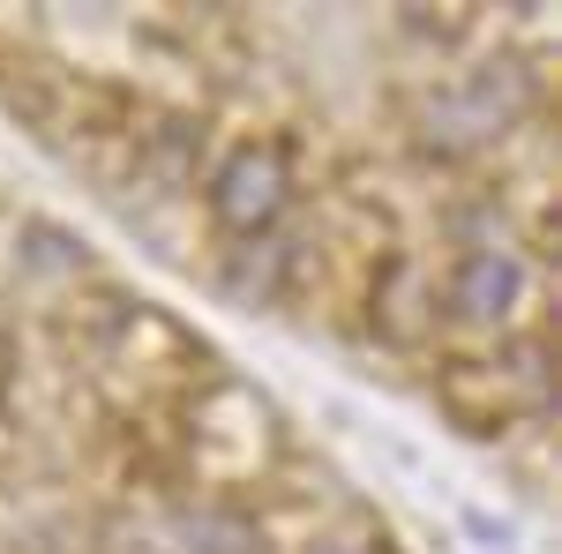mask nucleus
<instances>
[{
  "label": "nucleus",
  "mask_w": 562,
  "mask_h": 554,
  "mask_svg": "<svg viewBox=\"0 0 562 554\" xmlns=\"http://www.w3.org/2000/svg\"><path fill=\"white\" fill-rule=\"evenodd\" d=\"M532 113V76L518 60H487V68H465L458 83H442L420 105V143L435 158H465V150H487Z\"/></svg>",
  "instance_id": "f257e3e1"
},
{
  "label": "nucleus",
  "mask_w": 562,
  "mask_h": 554,
  "mask_svg": "<svg viewBox=\"0 0 562 554\" xmlns=\"http://www.w3.org/2000/svg\"><path fill=\"white\" fill-rule=\"evenodd\" d=\"M285 195H293V172H285V150L278 143H240L211 172V211L240 240H262L278 225V211H285Z\"/></svg>",
  "instance_id": "f03ea898"
},
{
  "label": "nucleus",
  "mask_w": 562,
  "mask_h": 554,
  "mask_svg": "<svg viewBox=\"0 0 562 554\" xmlns=\"http://www.w3.org/2000/svg\"><path fill=\"white\" fill-rule=\"evenodd\" d=\"M450 315L473 323V330H503L510 315L525 307V256L503 248V240H465V256L450 262Z\"/></svg>",
  "instance_id": "7ed1b4c3"
},
{
  "label": "nucleus",
  "mask_w": 562,
  "mask_h": 554,
  "mask_svg": "<svg viewBox=\"0 0 562 554\" xmlns=\"http://www.w3.org/2000/svg\"><path fill=\"white\" fill-rule=\"evenodd\" d=\"M166 540L173 554H262V524L233 502H173Z\"/></svg>",
  "instance_id": "20e7f679"
},
{
  "label": "nucleus",
  "mask_w": 562,
  "mask_h": 554,
  "mask_svg": "<svg viewBox=\"0 0 562 554\" xmlns=\"http://www.w3.org/2000/svg\"><path fill=\"white\" fill-rule=\"evenodd\" d=\"M278 278H285V248H278V240H248V248H233V262H225V285H233V293L270 299Z\"/></svg>",
  "instance_id": "39448f33"
},
{
  "label": "nucleus",
  "mask_w": 562,
  "mask_h": 554,
  "mask_svg": "<svg viewBox=\"0 0 562 554\" xmlns=\"http://www.w3.org/2000/svg\"><path fill=\"white\" fill-rule=\"evenodd\" d=\"M307 554H375V540H360V532H330V540H315Z\"/></svg>",
  "instance_id": "423d86ee"
}]
</instances>
